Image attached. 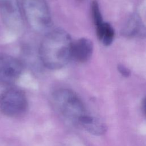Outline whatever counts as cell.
<instances>
[{
    "label": "cell",
    "instance_id": "cell-7",
    "mask_svg": "<svg viewBox=\"0 0 146 146\" xmlns=\"http://www.w3.org/2000/svg\"><path fill=\"white\" fill-rule=\"evenodd\" d=\"M93 49V43L90 39L79 38L72 43L71 57L79 63H85L91 58Z\"/></svg>",
    "mask_w": 146,
    "mask_h": 146
},
{
    "label": "cell",
    "instance_id": "cell-3",
    "mask_svg": "<svg viewBox=\"0 0 146 146\" xmlns=\"http://www.w3.org/2000/svg\"><path fill=\"white\" fill-rule=\"evenodd\" d=\"M21 6L24 18L33 30L46 33L51 29V14L46 0H22Z\"/></svg>",
    "mask_w": 146,
    "mask_h": 146
},
{
    "label": "cell",
    "instance_id": "cell-13",
    "mask_svg": "<svg viewBox=\"0 0 146 146\" xmlns=\"http://www.w3.org/2000/svg\"><path fill=\"white\" fill-rule=\"evenodd\" d=\"M142 108L144 112V113L146 116V97L144 99L143 103H142Z\"/></svg>",
    "mask_w": 146,
    "mask_h": 146
},
{
    "label": "cell",
    "instance_id": "cell-9",
    "mask_svg": "<svg viewBox=\"0 0 146 146\" xmlns=\"http://www.w3.org/2000/svg\"><path fill=\"white\" fill-rule=\"evenodd\" d=\"M78 125L94 135H101L107 130L106 125L104 122L88 113L81 118Z\"/></svg>",
    "mask_w": 146,
    "mask_h": 146
},
{
    "label": "cell",
    "instance_id": "cell-2",
    "mask_svg": "<svg viewBox=\"0 0 146 146\" xmlns=\"http://www.w3.org/2000/svg\"><path fill=\"white\" fill-rule=\"evenodd\" d=\"M50 100L57 113L72 124L78 125L81 118L88 113L82 100L69 88L55 90L51 95Z\"/></svg>",
    "mask_w": 146,
    "mask_h": 146
},
{
    "label": "cell",
    "instance_id": "cell-12",
    "mask_svg": "<svg viewBox=\"0 0 146 146\" xmlns=\"http://www.w3.org/2000/svg\"><path fill=\"white\" fill-rule=\"evenodd\" d=\"M119 71L124 76H128L130 75V71L123 65H119L117 67Z\"/></svg>",
    "mask_w": 146,
    "mask_h": 146
},
{
    "label": "cell",
    "instance_id": "cell-6",
    "mask_svg": "<svg viewBox=\"0 0 146 146\" xmlns=\"http://www.w3.org/2000/svg\"><path fill=\"white\" fill-rule=\"evenodd\" d=\"M23 70V66L18 59L0 53V84L11 86L19 78Z\"/></svg>",
    "mask_w": 146,
    "mask_h": 146
},
{
    "label": "cell",
    "instance_id": "cell-5",
    "mask_svg": "<svg viewBox=\"0 0 146 146\" xmlns=\"http://www.w3.org/2000/svg\"><path fill=\"white\" fill-rule=\"evenodd\" d=\"M0 14L8 29L15 33L22 30L24 16L18 0H0Z\"/></svg>",
    "mask_w": 146,
    "mask_h": 146
},
{
    "label": "cell",
    "instance_id": "cell-10",
    "mask_svg": "<svg viewBox=\"0 0 146 146\" xmlns=\"http://www.w3.org/2000/svg\"><path fill=\"white\" fill-rule=\"evenodd\" d=\"M96 31L98 38L104 45L109 46L112 43L114 38L115 32L110 24L104 22L102 27Z\"/></svg>",
    "mask_w": 146,
    "mask_h": 146
},
{
    "label": "cell",
    "instance_id": "cell-8",
    "mask_svg": "<svg viewBox=\"0 0 146 146\" xmlns=\"http://www.w3.org/2000/svg\"><path fill=\"white\" fill-rule=\"evenodd\" d=\"M122 34L128 38H146V27L137 14L128 19L122 29Z\"/></svg>",
    "mask_w": 146,
    "mask_h": 146
},
{
    "label": "cell",
    "instance_id": "cell-11",
    "mask_svg": "<svg viewBox=\"0 0 146 146\" xmlns=\"http://www.w3.org/2000/svg\"><path fill=\"white\" fill-rule=\"evenodd\" d=\"M91 11L92 19L96 27V30L99 29L104 23L97 0H92L91 3Z\"/></svg>",
    "mask_w": 146,
    "mask_h": 146
},
{
    "label": "cell",
    "instance_id": "cell-1",
    "mask_svg": "<svg viewBox=\"0 0 146 146\" xmlns=\"http://www.w3.org/2000/svg\"><path fill=\"white\" fill-rule=\"evenodd\" d=\"M72 40L70 35L59 27L50 30L42 40L39 56L47 68L56 70L64 67L71 57Z\"/></svg>",
    "mask_w": 146,
    "mask_h": 146
},
{
    "label": "cell",
    "instance_id": "cell-4",
    "mask_svg": "<svg viewBox=\"0 0 146 146\" xmlns=\"http://www.w3.org/2000/svg\"><path fill=\"white\" fill-rule=\"evenodd\" d=\"M29 104L25 93L20 88L9 86L0 92V112L10 117L26 113Z\"/></svg>",
    "mask_w": 146,
    "mask_h": 146
}]
</instances>
